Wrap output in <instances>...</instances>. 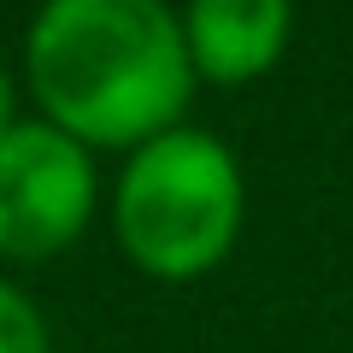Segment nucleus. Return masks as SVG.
<instances>
[{
	"instance_id": "obj_4",
	"label": "nucleus",
	"mask_w": 353,
	"mask_h": 353,
	"mask_svg": "<svg viewBox=\"0 0 353 353\" xmlns=\"http://www.w3.org/2000/svg\"><path fill=\"white\" fill-rule=\"evenodd\" d=\"M189 65L212 88H241L277 71L294 41V0H183Z\"/></svg>"
},
{
	"instance_id": "obj_3",
	"label": "nucleus",
	"mask_w": 353,
	"mask_h": 353,
	"mask_svg": "<svg viewBox=\"0 0 353 353\" xmlns=\"http://www.w3.org/2000/svg\"><path fill=\"white\" fill-rule=\"evenodd\" d=\"M101 206V171L83 141L48 118H18L0 136V259L41 265L83 241Z\"/></svg>"
},
{
	"instance_id": "obj_2",
	"label": "nucleus",
	"mask_w": 353,
	"mask_h": 353,
	"mask_svg": "<svg viewBox=\"0 0 353 353\" xmlns=\"http://www.w3.org/2000/svg\"><path fill=\"white\" fill-rule=\"evenodd\" d=\"M248 176L212 130L176 124L124 159L112 183V236L153 283H201L236 253Z\"/></svg>"
},
{
	"instance_id": "obj_6",
	"label": "nucleus",
	"mask_w": 353,
	"mask_h": 353,
	"mask_svg": "<svg viewBox=\"0 0 353 353\" xmlns=\"http://www.w3.org/2000/svg\"><path fill=\"white\" fill-rule=\"evenodd\" d=\"M18 124V88H12V71L0 65V136Z\"/></svg>"
},
{
	"instance_id": "obj_1",
	"label": "nucleus",
	"mask_w": 353,
	"mask_h": 353,
	"mask_svg": "<svg viewBox=\"0 0 353 353\" xmlns=\"http://www.w3.org/2000/svg\"><path fill=\"white\" fill-rule=\"evenodd\" d=\"M24 83L36 112L88 153H136L183 124L201 77L171 0H41L24 36Z\"/></svg>"
},
{
	"instance_id": "obj_5",
	"label": "nucleus",
	"mask_w": 353,
	"mask_h": 353,
	"mask_svg": "<svg viewBox=\"0 0 353 353\" xmlns=\"http://www.w3.org/2000/svg\"><path fill=\"white\" fill-rule=\"evenodd\" d=\"M0 353H53L48 318L12 277H0Z\"/></svg>"
}]
</instances>
